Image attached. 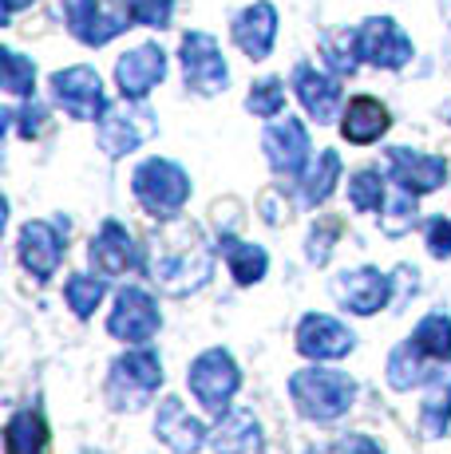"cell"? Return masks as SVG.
<instances>
[{"mask_svg": "<svg viewBox=\"0 0 451 454\" xmlns=\"http://www.w3.org/2000/svg\"><path fill=\"white\" fill-rule=\"evenodd\" d=\"M20 261L36 281L56 277L59 261H64V238L51 222H28L20 230Z\"/></svg>", "mask_w": 451, "mask_h": 454, "instance_id": "e0dca14e", "label": "cell"}, {"mask_svg": "<svg viewBox=\"0 0 451 454\" xmlns=\"http://www.w3.org/2000/svg\"><path fill=\"white\" fill-rule=\"evenodd\" d=\"M388 170L392 178L400 182L404 194H431L447 182V162L436 159V154H420V151H407V146H392L388 151Z\"/></svg>", "mask_w": 451, "mask_h": 454, "instance_id": "7c38bea8", "label": "cell"}, {"mask_svg": "<svg viewBox=\"0 0 451 454\" xmlns=\"http://www.w3.org/2000/svg\"><path fill=\"white\" fill-rule=\"evenodd\" d=\"M51 91L56 103L72 119H103L107 115V99H103V83L91 67H67V72L51 75Z\"/></svg>", "mask_w": 451, "mask_h": 454, "instance_id": "9c48e42d", "label": "cell"}, {"mask_svg": "<svg viewBox=\"0 0 451 454\" xmlns=\"http://www.w3.org/2000/svg\"><path fill=\"white\" fill-rule=\"evenodd\" d=\"M175 0H131V20L146 24V28H167Z\"/></svg>", "mask_w": 451, "mask_h": 454, "instance_id": "836d02e7", "label": "cell"}, {"mask_svg": "<svg viewBox=\"0 0 451 454\" xmlns=\"http://www.w3.org/2000/svg\"><path fill=\"white\" fill-rule=\"evenodd\" d=\"M0 64H4V91L8 95H32V80H36L32 59H24L20 51L4 48L0 51Z\"/></svg>", "mask_w": 451, "mask_h": 454, "instance_id": "1f68e13d", "label": "cell"}, {"mask_svg": "<svg viewBox=\"0 0 451 454\" xmlns=\"http://www.w3.org/2000/svg\"><path fill=\"white\" fill-rule=\"evenodd\" d=\"M162 75H167V56H162L159 43H143V48L127 51V56L115 64L119 91H123V99H131V103L143 99Z\"/></svg>", "mask_w": 451, "mask_h": 454, "instance_id": "2e32d148", "label": "cell"}, {"mask_svg": "<svg viewBox=\"0 0 451 454\" xmlns=\"http://www.w3.org/2000/svg\"><path fill=\"white\" fill-rule=\"evenodd\" d=\"M246 107L254 111L257 119H277V115H281V107H285V87L277 83V80L254 83V91H249Z\"/></svg>", "mask_w": 451, "mask_h": 454, "instance_id": "d6a6232c", "label": "cell"}, {"mask_svg": "<svg viewBox=\"0 0 451 454\" xmlns=\"http://www.w3.org/2000/svg\"><path fill=\"white\" fill-rule=\"evenodd\" d=\"M154 434L167 442L175 454H198L206 442V427L198 423L178 399H162L159 415H154Z\"/></svg>", "mask_w": 451, "mask_h": 454, "instance_id": "ffe728a7", "label": "cell"}, {"mask_svg": "<svg viewBox=\"0 0 451 454\" xmlns=\"http://www.w3.org/2000/svg\"><path fill=\"white\" fill-rule=\"evenodd\" d=\"M159 304L151 301V293L143 289H123L115 296V309L107 317V332L123 344H146L159 332Z\"/></svg>", "mask_w": 451, "mask_h": 454, "instance_id": "ba28073f", "label": "cell"}, {"mask_svg": "<svg viewBox=\"0 0 451 454\" xmlns=\"http://www.w3.org/2000/svg\"><path fill=\"white\" fill-rule=\"evenodd\" d=\"M214 454H262V427L249 411H230L214 431Z\"/></svg>", "mask_w": 451, "mask_h": 454, "instance_id": "603a6c76", "label": "cell"}, {"mask_svg": "<svg viewBox=\"0 0 451 454\" xmlns=\"http://www.w3.org/2000/svg\"><path fill=\"white\" fill-rule=\"evenodd\" d=\"M333 454H384V450H380L372 439H364V434H352V439H341V442H336Z\"/></svg>", "mask_w": 451, "mask_h": 454, "instance_id": "74e56055", "label": "cell"}, {"mask_svg": "<svg viewBox=\"0 0 451 454\" xmlns=\"http://www.w3.org/2000/svg\"><path fill=\"white\" fill-rule=\"evenodd\" d=\"M186 383H190L194 399L206 407V411L222 415L226 407H230L233 391L241 387V372H238V364H233V356L226 352V348H210V352H202L194 364H190Z\"/></svg>", "mask_w": 451, "mask_h": 454, "instance_id": "5b68a950", "label": "cell"}, {"mask_svg": "<svg viewBox=\"0 0 451 454\" xmlns=\"http://www.w3.org/2000/svg\"><path fill=\"white\" fill-rule=\"evenodd\" d=\"M48 450V423L40 411L24 407L8 419L4 431V454H44Z\"/></svg>", "mask_w": 451, "mask_h": 454, "instance_id": "cb8c5ba5", "label": "cell"}, {"mask_svg": "<svg viewBox=\"0 0 451 454\" xmlns=\"http://www.w3.org/2000/svg\"><path fill=\"white\" fill-rule=\"evenodd\" d=\"M341 233V222H325L320 230H313L309 233V261H317V265H325L328 261V253H333V246L328 241Z\"/></svg>", "mask_w": 451, "mask_h": 454, "instance_id": "e575fe53", "label": "cell"}, {"mask_svg": "<svg viewBox=\"0 0 451 454\" xmlns=\"http://www.w3.org/2000/svg\"><path fill=\"white\" fill-rule=\"evenodd\" d=\"M420 380H428V360L412 348V340H404V344L388 356V383H392L396 391H407Z\"/></svg>", "mask_w": 451, "mask_h": 454, "instance_id": "83f0119b", "label": "cell"}, {"mask_svg": "<svg viewBox=\"0 0 451 454\" xmlns=\"http://www.w3.org/2000/svg\"><path fill=\"white\" fill-rule=\"evenodd\" d=\"M182 75H186V87H194L198 95H218L230 80L218 40L206 36V32L182 36Z\"/></svg>", "mask_w": 451, "mask_h": 454, "instance_id": "52a82bcc", "label": "cell"}, {"mask_svg": "<svg viewBox=\"0 0 451 454\" xmlns=\"http://www.w3.org/2000/svg\"><path fill=\"white\" fill-rule=\"evenodd\" d=\"M262 146H265V159H270V166H273L277 174H285V178L301 174V166L309 162V151H313V143H309V130L301 127V119H289V115L265 130Z\"/></svg>", "mask_w": 451, "mask_h": 454, "instance_id": "9a60e30c", "label": "cell"}, {"mask_svg": "<svg viewBox=\"0 0 451 454\" xmlns=\"http://www.w3.org/2000/svg\"><path fill=\"white\" fill-rule=\"evenodd\" d=\"M289 395L305 419H313V423H333V419H341L352 407L357 383H352L344 372L305 368L289 380Z\"/></svg>", "mask_w": 451, "mask_h": 454, "instance_id": "7a4b0ae2", "label": "cell"}, {"mask_svg": "<svg viewBox=\"0 0 451 454\" xmlns=\"http://www.w3.org/2000/svg\"><path fill=\"white\" fill-rule=\"evenodd\" d=\"M64 296H67V309L80 320H88L103 301V281H95V277H72V281L64 285Z\"/></svg>", "mask_w": 451, "mask_h": 454, "instance_id": "f546056e", "label": "cell"}, {"mask_svg": "<svg viewBox=\"0 0 451 454\" xmlns=\"http://www.w3.org/2000/svg\"><path fill=\"white\" fill-rule=\"evenodd\" d=\"M357 51L360 59L376 67H404L412 59V40L400 32V24L388 16H372L357 28Z\"/></svg>", "mask_w": 451, "mask_h": 454, "instance_id": "30bf717a", "label": "cell"}, {"mask_svg": "<svg viewBox=\"0 0 451 454\" xmlns=\"http://www.w3.org/2000/svg\"><path fill=\"white\" fill-rule=\"evenodd\" d=\"M162 383V364L151 348H135V352L119 356L107 375V399L115 411H138L151 403V395Z\"/></svg>", "mask_w": 451, "mask_h": 454, "instance_id": "3957f363", "label": "cell"}, {"mask_svg": "<svg viewBox=\"0 0 451 454\" xmlns=\"http://www.w3.org/2000/svg\"><path fill=\"white\" fill-rule=\"evenodd\" d=\"M333 296L357 317H372V312H380L388 304L392 281L380 269H352V273H341L333 281Z\"/></svg>", "mask_w": 451, "mask_h": 454, "instance_id": "4fadbf2b", "label": "cell"}, {"mask_svg": "<svg viewBox=\"0 0 451 454\" xmlns=\"http://www.w3.org/2000/svg\"><path fill=\"white\" fill-rule=\"evenodd\" d=\"M407 340H412V348L423 356V360H436V364L451 360V320L444 317V312L423 317Z\"/></svg>", "mask_w": 451, "mask_h": 454, "instance_id": "484cf974", "label": "cell"}, {"mask_svg": "<svg viewBox=\"0 0 451 454\" xmlns=\"http://www.w3.org/2000/svg\"><path fill=\"white\" fill-rule=\"evenodd\" d=\"M447 427H451V368L431 375L428 399H423V431H428V439L447 434Z\"/></svg>", "mask_w": 451, "mask_h": 454, "instance_id": "4316f807", "label": "cell"}, {"mask_svg": "<svg viewBox=\"0 0 451 454\" xmlns=\"http://www.w3.org/2000/svg\"><path fill=\"white\" fill-rule=\"evenodd\" d=\"M154 135V115L143 107H111L107 115L99 119V146L111 154V159H119V154L135 151L138 143H146V138Z\"/></svg>", "mask_w": 451, "mask_h": 454, "instance_id": "8fae6325", "label": "cell"}, {"mask_svg": "<svg viewBox=\"0 0 451 454\" xmlns=\"http://www.w3.org/2000/svg\"><path fill=\"white\" fill-rule=\"evenodd\" d=\"M88 257L99 277H123L127 269H138V249L119 222H103V230L91 238Z\"/></svg>", "mask_w": 451, "mask_h": 454, "instance_id": "ac0fdd59", "label": "cell"}, {"mask_svg": "<svg viewBox=\"0 0 451 454\" xmlns=\"http://www.w3.org/2000/svg\"><path fill=\"white\" fill-rule=\"evenodd\" d=\"M357 336L333 317H320V312H309L297 325V352L309 356V360H341V356L352 352Z\"/></svg>", "mask_w": 451, "mask_h": 454, "instance_id": "5bb4252c", "label": "cell"}, {"mask_svg": "<svg viewBox=\"0 0 451 454\" xmlns=\"http://www.w3.org/2000/svg\"><path fill=\"white\" fill-rule=\"evenodd\" d=\"M24 4H32V0H4V20L16 12V8H24Z\"/></svg>", "mask_w": 451, "mask_h": 454, "instance_id": "ab89813d", "label": "cell"}, {"mask_svg": "<svg viewBox=\"0 0 451 454\" xmlns=\"http://www.w3.org/2000/svg\"><path fill=\"white\" fill-rule=\"evenodd\" d=\"M349 202L357 214H372L384 202V186H380V174L376 170H357L349 182Z\"/></svg>", "mask_w": 451, "mask_h": 454, "instance_id": "4dcf8cb0", "label": "cell"}, {"mask_svg": "<svg viewBox=\"0 0 451 454\" xmlns=\"http://www.w3.org/2000/svg\"><path fill=\"white\" fill-rule=\"evenodd\" d=\"M151 273L154 285L170 296H186L210 281V253H206L194 225H175L170 233H162V246L154 249Z\"/></svg>", "mask_w": 451, "mask_h": 454, "instance_id": "6da1fadb", "label": "cell"}, {"mask_svg": "<svg viewBox=\"0 0 451 454\" xmlns=\"http://www.w3.org/2000/svg\"><path fill=\"white\" fill-rule=\"evenodd\" d=\"M336 178H341V154H336V151H320L317 154V166L305 174V202L309 206L325 202V198L333 194Z\"/></svg>", "mask_w": 451, "mask_h": 454, "instance_id": "f1b7e54d", "label": "cell"}, {"mask_svg": "<svg viewBox=\"0 0 451 454\" xmlns=\"http://www.w3.org/2000/svg\"><path fill=\"white\" fill-rule=\"evenodd\" d=\"M59 12H64V24L75 40L91 43H107L111 36H119L123 28H131V0H111L107 8L99 0H59Z\"/></svg>", "mask_w": 451, "mask_h": 454, "instance_id": "8992f818", "label": "cell"}, {"mask_svg": "<svg viewBox=\"0 0 451 454\" xmlns=\"http://www.w3.org/2000/svg\"><path fill=\"white\" fill-rule=\"evenodd\" d=\"M293 87H297V99L305 103V111L317 123H333L336 111H341V83L320 75L317 67H297L293 72Z\"/></svg>", "mask_w": 451, "mask_h": 454, "instance_id": "44dd1931", "label": "cell"}, {"mask_svg": "<svg viewBox=\"0 0 451 454\" xmlns=\"http://www.w3.org/2000/svg\"><path fill=\"white\" fill-rule=\"evenodd\" d=\"M388 123H392V119H388L384 103L372 99V95H357V99L349 103V111H344L341 135L349 138V143H357V146H368V143H376V138L384 135Z\"/></svg>", "mask_w": 451, "mask_h": 454, "instance_id": "7402d4cb", "label": "cell"}, {"mask_svg": "<svg viewBox=\"0 0 451 454\" xmlns=\"http://www.w3.org/2000/svg\"><path fill=\"white\" fill-rule=\"evenodd\" d=\"M428 253L431 257H451V222H444V217L428 222Z\"/></svg>", "mask_w": 451, "mask_h": 454, "instance_id": "d590c367", "label": "cell"}, {"mask_svg": "<svg viewBox=\"0 0 451 454\" xmlns=\"http://www.w3.org/2000/svg\"><path fill=\"white\" fill-rule=\"evenodd\" d=\"M412 222H415V198L400 194V198H396V206H392V217H384V230L388 233H404Z\"/></svg>", "mask_w": 451, "mask_h": 454, "instance_id": "8d00e7d4", "label": "cell"}, {"mask_svg": "<svg viewBox=\"0 0 451 454\" xmlns=\"http://www.w3.org/2000/svg\"><path fill=\"white\" fill-rule=\"evenodd\" d=\"M40 127H44V111H40L36 103H28V107L20 111V135H28V138H32Z\"/></svg>", "mask_w": 451, "mask_h": 454, "instance_id": "f35d334b", "label": "cell"}, {"mask_svg": "<svg viewBox=\"0 0 451 454\" xmlns=\"http://www.w3.org/2000/svg\"><path fill=\"white\" fill-rule=\"evenodd\" d=\"M273 40H277V8L270 0H257V4L241 8V12L233 16V43H238L249 59L270 56Z\"/></svg>", "mask_w": 451, "mask_h": 454, "instance_id": "d6986e66", "label": "cell"}, {"mask_svg": "<svg viewBox=\"0 0 451 454\" xmlns=\"http://www.w3.org/2000/svg\"><path fill=\"white\" fill-rule=\"evenodd\" d=\"M131 190L138 198V206L154 217H175L190 198V178L178 162L170 159H146L143 166L135 170L131 178Z\"/></svg>", "mask_w": 451, "mask_h": 454, "instance_id": "277c9868", "label": "cell"}, {"mask_svg": "<svg viewBox=\"0 0 451 454\" xmlns=\"http://www.w3.org/2000/svg\"><path fill=\"white\" fill-rule=\"evenodd\" d=\"M222 253H226V265H230L233 281L238 285H257L270 269V257H265L262 246H246L238 238H222Z\"/></svg>", "mask_w": 451, "mask_h": 454, "instance_id": "d4e9b609", "label": "cell"}]
</instances>
